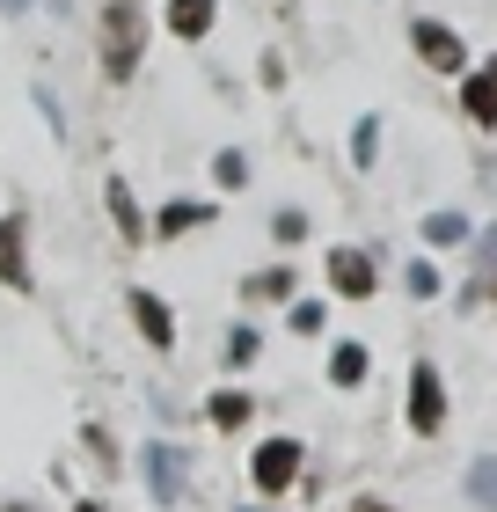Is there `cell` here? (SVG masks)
Wrapping results in <instances>:
<instances>
[{
    "label": "cell",
    "mask_w": 497,
    "mask_h": 512,
    "mask_svg": "<svg viewBox=\"0 0 497 512\" xmlns=\"http://www.w3.org/2000/svg\"><path fill=\"white\" fill-rule=\"evenodd\" d=\"M468 498H476L483 512H497V454H483L476 469H468Z\"/></svg>",
    "instance_id": "ffe728a7"
},
{
    "label": "cell",
    "mask_w": 497,
    "mask_h": 512,
    "mask_svg": "<svg viewBox=\"0 0 497 512\" xmlns=\"http://www.w3.org/2000/svg\"><path fill=\"white\" fill-rule=\"evenodd\" d=\"M242 300H293V271H286V264L249 271V278H242Z\"/></svg>",
    "instance_id": "9a60e30c"
},
{
    "label": "cell",
    "mask_w": 497,
    "mask_h": 512,
    "mask_svg": "<svg viewBox=\"0 0 497 512\" xmlns=\"http://www.w3.org/2000/svg\"><path fill=\"white\" fill-rule=\"evenodd\" d=\"M161 22H169L176 44H205L212 22H220V0H169V8H161Z\"/></svg>",
    "instance_id": "8fae6325"
},
{
    "label": "cell",
    "mask_w": 497,
    "mask_h": 512,
    "mask_svg": "<svg viewBox=\"0 0 497 512\" xmlns=\"http://www.w3.org/2000/svg\"><path fill=\"white\" fill-rule=\"evenodd\" d=\"M410 432H417V439L446 432V381H439V366H432V359H417V366H410Z\"/></svg>",
    "instance_id": "5b68a950"
},
{
    "label": "cell",
    "mask_w": 497,
    "mask_h": 512,
    "mask_svg": "<svg viewBox=\"0 0 497 512\" xmlns=\"http://www.w3.org/2000/svg\"><path fill=\"white\" fill-rule=\"evenodd\" d=\"M242 512H271V505H242Z\"/></svg>",
    "instance_id": "f546056e"
},
{
    "label": "cell",
    "mask_w": 497,
    "mask_h": 512,
    "mask_svg": "<svg viewBox=\"0 0 497 512\" xmlns=\"http://www.w3.org/2000/svg\"><path fill=\"white\" fill-rule=\"evenodd\" d=\"M183 469H191V454L169 447V439H147V447H139V483L154 491V505H176L183 498Z\"/></svg>",
    "instance_id": "3957f363"
},
{
    "label": "cell",
    "mask_w": 497,
    "mask_h": 512,
    "mask_svg": "<svg viewBox=\"0 0 497 512\" xmlns=\"http://www.w3.org/2000/svg\"><path fill=\"white\" fill-rule=\"evenodd\" d=\"M103 205H110V220H117V242H125V249H147V213H139V198H132L125 176L103 183Z\"/></svg>",
    "instance_id": "30bf717a"
},
{
    "label": "cell",
    "mask_w": 497,
    "mask_h": 512,
    "mask_svg": "<svg viewBox=\"0 0 497 512\" xmlns=\"http://www.w3.org/2000/svg\"><path fill=\"white\" fill-rule=\"evenodd\" d=\"M212 220H220V205H212V198H169L147 220V242H183V235H198V227H212Z\"/></svg>",
    "instance_id": "ba28073f"
},
{
    "label": "cell",
    "mask_w": 497,
    "mask_h": 512,
    "mask_svg": "<svg viewBox=\"0 0 497 512\" xmlns=\"http://www.w3.org/2000/svg\"><path fill=\"white\" fill-rule=\"evenodd\" d=\"M74 512H103V505H96V498H81V505H74Z\"/></svg>",
    "instance_id": "83f0119b"
},
{
    "label": "cell",
    "mask_w": 497,
    "mask_h": 512,
    "mask_svg": "<svg viewBox=\"0 0 497 512\" xmlns=\"http://www.w3.org/2000/svg\"><path fill=\"white\" fill-rule=\"evenodd\" d=\"M300 461H307V454H300V439L278 432V439H264V447L249 454V483H256L264 498H286L293 483H300Z\"/></svg>",
    "instance_id": "7a4b0ae2"
},
{
    "label": "cell",
    "mask_w": 497,
    "mask_h": 512,
    "mask_svg": "<svg viewBox=\"0 0 497 512\" xmlns=\"http://www.w3.org/2000/svg\"><path fill=\"white\" fill-rule=\"evenodd\" d=\"M461 110H468V125L497 132V81L490 74H461Z\"/></svg>",
    "instance_id": "4fadbf2b"
},
{
    "label": "cell",
    "mask_w": 497,
    "mask_h": 512,
    "mask_svg": "<svg viewBox=\"0 0 497 512\" xmlns=\"http://www.w3.org/2000/svg\"><path fill=\"white\" fill-rule=\"evenodd\" d=\"M125 308H132V322H139V337L154 344V359H169V352H176V315H169V300H161L154 286H132Z\"/></svg>",
    "instance_id": "52a82bcc"
},
{
    "label": "cell",
    "mask_w": 497,
    "mask_h": 512,
    "mask_svg": "<svg viewBox=\"0 0 497 512\" xmlns=\"http://www.w3.org/2000/svg\"><path fill=\"white\" fill-rule=\"evenodd\" d=\"M256 352H264V337H256L249 322H234V330H227V366L242 374V366H256Z\"/></svg>",
    "instance_id": "44dd1931"
},
{
    "label": "cell",
    "mask_w": 497,
    "mask_h": 512,
    "mask_svg": "<svg viewBox=\"0 0 497 512\" xmlns=\"http://www.w3.org/2000/svg\"><path fill=\"white\" fill-rule=\"evenodd\" d=\"M366 366H373V352H366V344H329V381H337V388H359L366 381Z\"/></svg>",
    "instance_id": "5bb4252c"
},
{
    "label": "cell",
    "mask_w": 497,
    "mask_h": 512,
    "mask_svg": "<svg viewBox=\"0 0 497 512\" xmlns=\"http://www.w3.org/2000/svg\"><path fill=\"white\" fill-rule=\"evenodd\" d=\"M0 286L8 293H37V264H30V220L0 213Z\"/></svg>",
    "instance_id": "277c9868"
},
{
    "label": "cell",
    "mask_w": 497,
    "mask_h": 512,
    "mask_svg": "<svg viewBox=\"0 0 497 512\" xmlns=\"http://www.w3.org/2000/svg\"><path fill=\"white\" fill-rule=\"evenodd\" d=\"M381 161V118H359L351 125V169H373Z\"/></svg>",
    "instance_id": "ac0fdd59"
},
{
    "label": "cell",
    "mask_w": 497,
    "mask_h": 512,
    "mask_svg": "<svg viewBox=\"0 0 497 512\" xmlns=\"http://www.w3.org/2000/svg\"><path fill=\"white\" fill-rule=\"evenodd\" d=\"M147 37H154V22L139 0H103L96 8V66H103V81L125 88L139 66H147Z\"/></svg>",
    "instance_id": "6da1fadb"
},
{
    "label": "cell",
    "mask_w": 497,
    "mask_h": 512,
    "mask_svg": "<svg viewBox=\"0 0 497 512\" xmlns=\"http://www.w3.org/2000/svg\"><path fill=\"white\" fill-rule=\"evenodd\" d=\"M483 74H490V81H497V59H490V66H483Z\"/></svg>",
    "instance_id": "f1b7e54d"
},
{
    "label": "cell",
    "mask_w": 497,
    "mask_h": 512,
    "mask_svg": "<svg viewBox=\"0 0 497 512\" xmlns=\"http://www.w3.org/2000/svg\"><path fill=\"white\" fill-rule=\"evenodd\" d=\"M417 235H424V249H461V242H468V220H461V213H432Z\"/></svg>",
    "instance_id": "2e32d148"
},
{
    "label": "cell",
    "mask_w": 497,
    "mask_h": 512,
    "mask_svg": "<svg viewBox=\"0 0 497 512\" xmlns=\"http://www.w3.org/2000/svg\"><path fill=\"white\" fill-rule=\"evenodd\" d=\"M0 512H37V505H30V498H15V505H0Z\"/></svg>",
    "instance_id": "4316f807"
},
{
    "label": "cell",
    "mask_w": 497,
    "mask_h": 512,
    "mask_svg": "<svg viewBox=\"0 0 497 512\" xmlns=\"http://www.w3.org/2000/svg\"><path fill=\"white\" fill-rule=\"evenodd\" d=\"M205 417H212V432H242L256 417V395L249 388H212L205 395Z\"/></svg>",
    "instance_id": "7c38bea8"
},
{
    "label": "cell",
    "mask_w": 497,
    "mask_h": 512,
    "mask_svg": "<svg viewBox=\"0 0 497 512\" xmlns=\"http://www.w3.org/2000/svg\"><path fill=\"white\" fill-rule=\"evenodd\" d=\"M37 8V0H0V15H30Z\"/></svg>",
    "instance_id": "d4e9b609"
},
{
    "label": "cell",
    "mask_w": 497,
    "mask_h": 512,
    "mask_svg": "<svg viewBox=\"0 0 497 512\" xmlns=\"http://www.w3.org/2000/svg\"><path fill=\"white\" fill-rule=\"evenodd\" d=\"M293 337H322V322H329V308H322V300H293Z\"/></svg>",
    "instance_id": "7402d4cb"
},
{
    "label": "cell",
    "mask_w": 497,
    "mask_h": 512,
    "mask_svg": "<svg viewBox=\"0 0 497 512\" xmlns=\"http://www.w3.org/2000/svg\"><path fill=\"white\" fill-rule=\"evenodd\" d=\"M351 512H395V505H381V498H359V505H351Z\"/></svg>",
    "instance_id": "484cf974"
},
{
    "label": "cell",
    "mask_w": 497,
    "mask_h": 512,
    "mask_svg": "<svg viewBox=\"0 0 497 512\" xmlns=\"http://www.w3.org/2000/svg\"><path fill=\"white\" fill-rule=\"evenodd\" d=\"M483 278H497V227L483 235Z\"/></svg>",
    "instance_id": "cb8c5ba5"
},
{
    "label": "cell",
    "mask_w": 497,
    "mask_h": 512,
    "mask_svg": "<svg viewBox=\"0 0 497 512\" xmlns=\"http://www.w3.org/2000/svg\"><path fill=\"white\" fill-rule=\"evenodd\" d=\"M402 286H410L417 300H439V271L424 264V256H410V271H402Z\"/></svg>",
    "instance_id": "603a6c76"
},
{
    "label": "cell",
    "mask_w": 497,
    "mask_h": 512,
    "mask_svg": "<svg viewBox=\"0 0 497 512\" xmlns=\"http://www.w3.org/2000/svg\"><path fill=\"white\" fill-rule=\"evenodd\" d=\"M271 242L278 249H300L307 242V213H300V205H278V213H271Z\"/></svg>",
    "instance_id": "d6986e66"
},
{
    "label": "cell",
    "mask_w": 497,
    "mask_h": 512,
    "mask_svg": "<svg viewBox=\"0 0 497 512\" xmlns=\"http://www.w3.org/2000/svg\"><path fill=\"white\" fill-rule=\"evenodd\" d=\"M212 183H220V191H249V154L220 147V154H212Z\"/></svg>",
    "instance_id": "e0dca14e"
},
{
    "label": "cell",
    "mask_w": 497,
    "mask_h": 512,
    "mask_svg": "<svg viewBox=\"0 0 497 512\" xmlns=\"http://www.w3.org/2000/svg\"><path fill=\"white\" fill-rule=\"evenodd\" d=\"M410 44H417V59L432 66V74H468V44H461V30H446V22L417 15L410 22Z\"/></svg>",
    "instance_id": "8992f818"
},
{
    "label": "cell",
    "mask_w": 497,
    "mask_h": 512,
    "mask_svg": "<svg viewBox=\"0 0 497 512\" xmlns=\"http://www.w3.org/2000/svg\"><path fill=\"white\" fill-rule=\"evenodd\" d=\"M329 286H337V300H373V286H381V271H373L366 249H329Z\"/></svg>",
    "instance_id": "9c48e42d"
}]
</instances>
